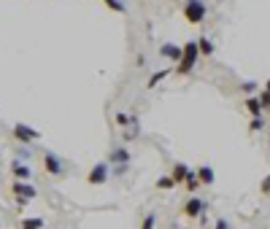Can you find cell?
<instances>
[{
    "label": "cell",
    "instance_id": "obj_1",
    "mask_svg": "<svg viewBox=\"0 0 270 229\" xmlns=\"http://www.w3.org/2000/svg\"><path fill=\"white\" fill-rule=\"evenodd\" d=\"M181 14L189 24H200L203 19H206V3H203V0H187Z\"/></svg>",
    "mask_w": 270,
    "mask_h": 229
},
{
    "label": "cell",
    "instance_id": "obj_2",
    "mask_svg": "<svg viewBox=\"0 0 270 229\" xmlns=\"http://www.w3.org/2000/svg\"><path fill=\"white\" fill-rule=\"evenodd\" d=\"M11 192H14V197L19 200V205H27V202L38 194V189H35V186H30L27 181H16L14 186H11Z\"/></svg>",
    "mask_w": 270,
    "mask_h": 229
},
{
    "label": "cell",
    "instance_id": "obj_3",
    "mask_svg": "<svg viewBox=\"0 0 270 229\" xmlns=\"http://www.w3.org/2000/svg\"><path fill=\"white\" fill-rule=\"evenodd\" d=\"M108 165L111 162H97L95 167H92V173H89V186H103L105 181H108Z\"/></svg>",
    "mask_w": 270,
    "mask_h": 229
},
{
    "label": "cell",
    "instance_id": "obj_4",
    "mask_svg": "<svg viewBox=\"0 0 270 229\" xmlns=\"http://www.w3.org/2000/svg\"><path fill=\"white\" fill-rule=\"evenodd\" d=\"M43 167H46V173H49V175H62V173H65L62 159H60L57 154H51V151L43 154Z\"/></svg>",
    "mask_w": 270,
    "mask_h": 229
},
{
    "label": "cell",
    "instance_id": "obj_5",
    "mask_svg": "<svg viewBox=\"0 0 270 229\" xmlns=\"http://www.w3.org/2000/svg\"><path fill=\"white\" fill-rule=\"evenodd\" d=\"M14 135H16V140H22V143H38V137H41V132H35L27 124H16Z\"/></svg>",
    "mask_w": 270,
    "mask_h": 229
},
{
    "label": "cell",
    "instance_id": "obj_6",
    "mask_svg": "<svg viewBox=\"0 0 270 229\" xmlns=\"http://www.w3.org/2000/svg\"><path fill=\"white\" fill-rule=\"evenodd\" d=\"M160 54H162V57H168V60H173L176 65H179V62H181V57H184V46L162 43V46H160Z\"/></svg>",
    "mask_w": 270,
    "mask_h": 229
},
{
    "label": "cell",
    "instance_id": "obj_7",
    "mask_svg": "<svg viewBox=\"0 0 270 229\" xmlns=\"http://www.w3.org/2000/svg\"><path fill=\"white\" fill-rule=\"evenodd\" d=\"M184 213H187L189 219L200 216V213H203V200H197V197H189L187 202H184Z\"/></svg>",
    "mask_w": 270,
    "mask_h": 229
},
{
    "label": "cell",
    "instance_id": "obj_8",
    "mask_svg": "<svg viewBox=\"0 0 270 229\" xmlns=\"http://www.w3.org/2000/svg\"><path fill=\"white\" fill-rule=\"evenodd\" d=\"M46 221L41 219V216H30V219H22L19 221V229H43Z\"/></svg>",
    "mask_w": 270,
    "mask_h": 229
},
{
    "label": "cell",
    "instance_id": "obj_9",
    "mask_svg": "<svg viewBox=\"0 0 270 229\" xmlns=\"http://www.w3.org/2000/svg\"><path fill=\"white\" fill-rule=\"evenodd\" d=\"M197 178H200L203 186H211V183H214V170H211V165H200V167H197Z\"/></svg>",
    "mask_w": 270,
    "mask_h": 229
},
{
    "label": "cell",
    "instance_id": "obj_10",
    "mask_svg": "<svg viewBox=\"0 0 270 229\" xmlns=\"http://www.w3.org/2000/svg\"><path fill=\"white\" fill-rule=\"evenodd\" d=\"M246 108L252 116H262V103H260V95L257 97H246Z\"/></svg>",
    "mask_w": 270,
    "mask_h": 229
},
{
    "label": "cell",
    "instance_id": "obj_11",
    "mask_svg": "<svg viewBox=\"0 0 270 229\" xmlns=\"http://www.w3.org/2000/svg\"><path fill=\"white\" fill-rule=\"evenodd\" d=\"M11 170H14V175H16L19 181H30V175H32L30 167H24L22 162H14V165H11Z\"/></svg>",
    "mask_w": 270,
    "mask_h": 229
},
{
    "label": "cell",
    "instance_id": "obj_12",
    "mask_svg": "<svg viewBox=\"0 0 270 229\" xmlns=\"http://www.w3.org/2000/svg\"><path fill=\"white\" fill-rule=\"evenodd\" d=\"M108 162H114V165H127L130 156H127V151H122V148H114L111 156H108Z\"/></svg>",
    "mask_w": 270,
    "mask_h": 229
},
{
    "label": "cell",
    "instance_id": "obj_13",
    "mask_svg": "<svg viewBox=\"0 0 270 229\" xmlns=\"http://www.w3.org/2000/svg\"><path fill=\"white\" fill-rule=\"evenodd\" d=\"M184 186H187V189H189V192H192V194H195V192H197V189H200V186H203V183H200V178H197V173H189V175H187V178H184Z\"/></svg>",
    "mask_w": 270,
    "mask_h": 229
},
{
    "label": "cell",
    "instance_id": "obj_14",
    "mask_svg": "<svg viewBox=\"0 0 270 229\" xmlns=\"http://www.w3.org/2000/svg\"><path fill=\"white\" fill-rule=\"evenodd\" d=\"M187 175H189V167H187V165H181V162H179V165L173 167V181H176V183H181L184 178H187Z\"/></svg>",
    "mask_w": 270,
    "mask_h": 229
},
{
    "label": "cell",
    "instance_id": "obj_15",
    "mask_svg": "<svg viewBox=\"0 0 270 229\" xmlns=\"http://www.w3.org/2000/svg\"><path fill=\"white\" fill-rule=\"evenodd\" d=\"M197 46H200V54H203V57H211V54H214V43H211L208 38H197Z\"/></svg>",
    "mask_w": 270,
    "mask_h": 229
},
{
    "label": "cell",
    "instance_id": "obj_16",
    "mask_svg": "<svg viewBox=\"0 0 270 229\" xmlns=\"http://www.w3.org/2000/svg\"><path fill=\"white\" fill-rule=\"evenodd\" d=\"M173 186H176L173 175H162V178L157 181V189H173Z\"/></svg>",
    "mask_w": 270,
    "mask_h": 229
},
{
    "label": "cell",
    "instance_id": "obj_17",
    "mask_svg": "<svg viewBox=\"0 0 270 229\" xmlns=\"http://www.w3.org/2000/svg\"><path fill=\"white\" fill-rule=\"evenodd\" d=\"M168 73H170V70H160V73H154V76L149 78V87H157V84H160V81H162V78H165Z\"/></svg>",
    "mask_w": 270,
    "mask_h": 229
},
{
    "label": "cell",
    "instance_id": "obj_18",
    "mask_svg": "<svg viewBox=\"0 0 270 229\" xmlns=\"http://www.w3.org/2000/svg\"><path fill=\"white\" fill-rule=\"evenodd\" d=\"M260 192H262V194H265V197H270V173H268V175H265V178H262V181H260Z\"/></svg>",
    "mask_w": 270,
    "mask_h": 229
},
{
    "label": "cell",
    "instance_id": "obj_19",
    "mask_svg": "<svg viewBox=\"0 0 270 229\" xmlns=\"http://www.w3.org/2000/svg\"><path fill=\"white\" fill-rule=\"evenodd\" d=\"M262 127H265V119H262V116H254L252 124H249V129H252V132H257V129H262Z\"/></svg>",
    "mask_w": 270,
    "mask_h": 229
},
{
    "label": "cell",
    "instance_id": "obj_20",
    "mask_svg": "<svg viewBox=\"0 0 270 229\" xmlns=\"http://www.w3.org/2000/svg\"><path fill=\"white\" fill-rule=\"evenodd\" d=\"M260 103H262V111L270 108V89H262L260 92Z\"/></svg>",
    "mask_w": 270,
    "mask_h": 229
},
{
    "label": "cell",
    "instance_id": "obj_21",
    "mask_svg": "<svg viewBox=\"0 0 270 229\" xmlns=\"http://www.w3.org/2000/svg\"><path fill=\"white\" fill-rule=\"evenodd\" d=\"M154 221H157V219H154V213H149L146 219H143V224H141V229H154Z\"/></svg>",
    "mask_w": 270,
    "mask_h": 229
},
{
    "label": "cell",
    "instance_id": "obj_22",
    "mask_svg": "<svg viewBox=\"0 0 270 229\" xmlns=\"http://www.w3.org/2000/svg\"><path fill=\"white\" fill-rule=\"evenodd\" d=\"M130 121H133V119H130L127 114H116V124H119V127H127Z\"/></svg>",
    "mask_w": 270,
    "mask_h": 229
},
{
    "label": "cell",
    "instance_id": "obj_23",
    "mask_svg": "<svg viewBox=\"0 0 270 229\" xmlns=\"http://www.w3.org/2000/svg\"><path fill=\"white\" fill-rule=\"evenodd\" d=\"M105 3H108V8H114V11H119V14H122V11H124V5L119 3V0H105Z\"/></svg>",
    "mask_w": 270,
    "mask_h": 229
},
{
    "label": "cell",
    "instance_id": "obj_24",
    "mask_svg": "<svg viewBox=\"0 0 270 229\" xmlns=\"http://www.w3.org/2000/svg\"><path fill=\"white\" fill-rule=\"evenodd\" d=\"M254 87H257V84H254V81H246V84H243V87H241V89H243V92H252Z\"/></svg>",
    "mask_w": 270,
    "mask_h": 229
},
{
    "label": "cell",
    "instance_id": "obj_25",
    "mask_svg": "<svg viewBox=\"0 0 270 229\" xmlns=\"http://www.w3.org/2000/svg\"><path fill=\"white\" fill-rule=\"evenodd\" d=\"M216 229H227V221H219V224H216Z\"/></svg>",
    "mask_w": 270,
    "mask_h": 229
},
{
    "label": "cell",
    "instance_id": "obj_26",
    "mask_svg": "<svg viewBox=\"0 0 270 229\" xmlns=\"http://www.w3.org/2000/svg\"><path fill=\"white\" fill-rule=\"evenodd\" d=\"M265 89H270V78H268V84H265Z\"/></svg>",
    "mask_w": 270,
    "mask_h": 229
}]
</instances>
